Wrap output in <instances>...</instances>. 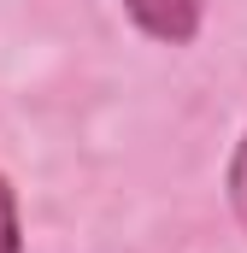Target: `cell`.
<instances>
[{"label": "cell", "instance_id": "2", "mask_svg": "<svg viewBox=\"0 0 247 253\" xmlns=\"http://www.w3.org/2000/svg\"><path fill=\"white\" fill-rule=\"evenodd\" d=\"M224 189H230V212H236V224L247 230V129H242V141H236V153H230Z\"/></svg>", "mask_w": 247, "mask_h": 253}, {"label": "cell", "instance_id": "1", "mask_svg": "<svg viewBox=\"0 0 247 253\" xmlns=\"http://www.w3.org/2000/svg\"><path fill=\"white\" fill-rule=\"evenodd\" d=\"M129 24L165 47H188L200 36V18H206V0H124Z\"/></svg>", "mask_w": 247, "mask_h": 253}, {"label": "cell", "instance_id": "3", "mask_svg": "<svg viewBox=\"0 0 247 253\" xmlns=\"http://www.w3.org/2000/svg\"><path fill=\"white\" fill-rule=\"evenodd\" d=\"M0 253H24V224H18V194L0 171Z\"/></svg>", "mask_w": 247, "mask_h": 253}]
</instances>
